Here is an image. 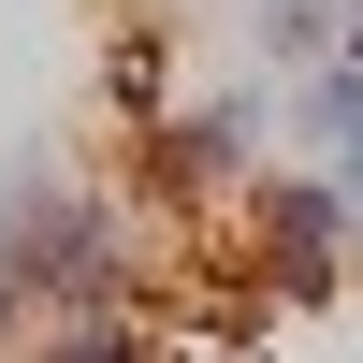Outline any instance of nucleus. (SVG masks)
Masks as SVG:
<instances>
[{"mask_svg": "<svg viewBox=\"0 0 363 363\" xmlns=\"http://www.w3.org/2000/svg\"><path fill=\"white\" fill-rule=\"evenodd\" d=\"M247 131H262V102H247V87H233V102H203L189 131L160 145V174H174V189H203V174H233V160H247Z\"/></svg>", "mask_w": 363, "mask_h": 363, "instance_id": "f03ea898", "label": "nucleus"}, {"mask_svg": "<svg viewBox=\"0 0 363 363\" xmlns=\"http://www.w3.org/2000/svg\"><path fill=\"white\" fill-rule=\"evenodd\" d=\"M44 363H145V320H131V306H73V320L44 335Z\"/></svg>", "mask_w": 363, "mask_h": 363, "instance_id": "7ed1b4c3", "label": "nucleus"}, {"mask_svg": "<svg viewBox=\"0 0 363 363\" xmlns=\"http://www.w3.org/2000/svg\"><path fill=\"white\" fill-rule=\"evenodd\" d=\"M335 58H363V0H349V44H335Z\"/></svg>", "mask_w": 363, "mask_h": 363, "instance_id": "39448f33", "label": "nucleus"}, {"mask_svg": "<svg viewBox=\"0 0 363 363\" xmlns=\"http://www.w3.org/2000/svg\"><path fill=\"white\" fill-rule=\"evenodd\" d=\"M247 218H262V262H277L291 291H320V277H335V233H349V189H335V174H291V189H262Z\"/></svg>", "mask_w": 363, "mask_h": 363, "instance_id": "f257e3e1", "label": "nucleus"}, {"mask_svg": "<svg viewBox=\"0 0 363 363\" xmlns=\"http://www.w3.org/2000/svg\"><path fill=\"white\" fill-rule=\"evenodd\" d=\"M306 116H320L335 145H363V58H320V87H306Z\"/></svg>", "mask_w": 363, "mask_h": 363, "instance_id": "20e7f679", "label": "nucleus"}, {"mask_svg": "<svg viewBox=\"0 0 363 363\" xmlns=\"http://www.w3.org/2000/svg\"><path fill=\"white\" fill-rule=\"evenodd\" d=\"M349 233H363V218H349Z\"/></svg>", "mask_w": 363, "mask_h": 363, "instance_id": "423d86ee", "label": "nucleus"}]
</instances>
